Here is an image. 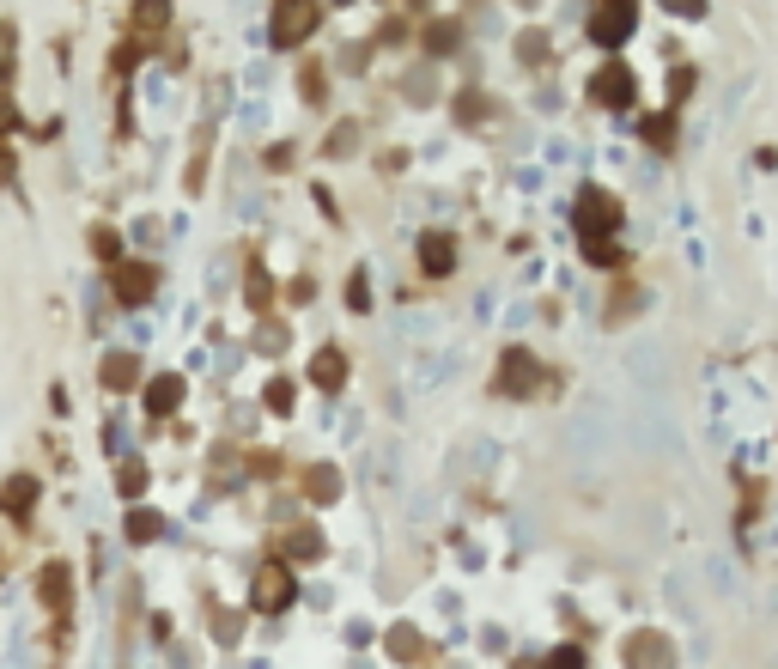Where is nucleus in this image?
<instances>
[{"instance_id": "12", "label": "nucleus", "mask_w": 778, "mask_h": 669, "mask_svg": "<svg viewBox=\"0 0 778 669\" xmlns=\"http://www.w3.org/2000/svg\"><path fill=\"white\" fill-rule=\"evenodd\" d=\"M420 250H426V268H432V274H444V268H450V238H426Z\"/></svg>"}, {"instance_id": "9", "label": "nucleus", "mask_w": 778, "mask_h": 669, "mask_svg": "<svg viewBox=\"0 0 778 669\" xmlns=\"http://www.w3.org/2000/svg\"><path fill=\"white\" fill-rule=\"evenodd\" d=\"M134 378H140V365H134V359H122V353L104 365V384H110V390H128Z\"/></svg>"}, {"instance_id": "16", "label": "nucleus", "mask_w": 778, "mask_h": 669, "mask_svg": "<svg viewBox=\"0 0 778 669\" xmlns=\"http://www.w3.org/2000/svg\"><path fill=\"white\" fill-rule=\"evenodd\" d=\"M389 645H396V657H420V639H414L408 627H396V633H389Z\"/></svg>"}, {"instance_id": "8", "label": "nucleus", "mask_w": 778, "mask_h": 669, "mask_svg": "<svg viewBox=\"0 0 778 669\" xmlns=\"http://www.w3.org/2000/svg\"><path fill=\"white\" fill-rule=\"evenodd\" d=\"M146 402H152V414H171V408L183 402V384H177V378H159V384L146 390Z\"/></svg>"}, {"instance_id": "2", "label": "nucleus", "mask_w": 778, "mask_h": 669, "mask_svg": "<svg viewBox=\"0 0 778 669\" xmlns=\"http://www.w3.org/2000/svg\"><path fill=\"white\" fill-rule=\"evenodd\" d=\"M596 43H620L633 31V0H596Z\"/></svg>"}, {"instance_id": "7", "label": "nucleus", "mask_w": 778, "mask_h": 669, "mask_svg": "<svg viewBox=\"0 0 778 669\" xmlns=\"http://www.w3.org/2000/svg\"><path fill=\"white\" fill-rule=\"evenodd\" d=\"M596 98H602V104H627V98H633V80L614 67V73H602V80H596Z\"/></svg>"}, {"instance_id": "6", "label": "nucleus", "mask_w": 778, "mask_h": 669, "mask_svg": "<svg viewBox=\"0 0 778 669\" xmlns=\"http://www.w3.org/2000/svg\"><path fill=\"white\" fill-rule=\"evenodd\" d=\"M633 669H669V645L663 639H633Z\"/></svg>"}, {"instance_id": "11", "label": "nucleus", "mask_w": 778, "mask_h": 669, "mask_svg": "<svg viewBox=\"0 0 778 669\" xmlns=\"http://www.w3.org/2000/svg\"><path fill=\"white\" fill-rule=\"evenodd\" d=\"M31 499H37V481H13V487H7V511H13V517H25Z\"/></svg>"}, {"instance_id": "13", "label": "nucleus", "mask_w": 778, "mask_h": 669, "mask_svg": "<svg viewBox=\"0 0 778 669\" xmlns=\"http://www.w3.org/2000/svg\"><path fill=\"white\" fill-rule=\"evenodd\" d=\"M128 536H134V542H152V536H159V517H152V511H134V517H128Z\"/></svg>"}, {"instance_id": "1", "label": "nucleus", "mask_w": 778, "mask_h": 669, "mask_svg": "<svg viewBox=\"0 0 778 669\" xmlns=\"http://www.w3.org/2000/svg\"><path fill=\"white\" fill-rule=\"evenodd\" d=\"M614 219H620V213H614V201H608L602 189H584V201H578V226H584V244H590V256H596V262H602V226L614 232Z\"/></svg>"}, {"instance_id": "3", "label": "nucleus", "mask_w": 778, "mask_h": 669, "mask_svg": "<svg viewBox=\"0 0 778 669\" xmlns=\"http://www.w3.org/2000/svg\"><path fill=\"white\" fill-rule=\"evenodd\" d=\"M286 597H292L286 566H268V572L256 578V609H286Z\"/></svg>"}, {"instance_id": "17", "label": "nucleus", "mask_w": 778, "mask_h": 669, "mask_svg": "<svg viewBox=\"0 0 778 669\" xmlns=\"http://www.w3.org/2000/svg\"><path fill=\"white\" fill-rule=\"evenodd\" d=\"M548 669H584V657H578V651H572V645H560V651H554V657H548Z\"/></svg>"}, {"instance_id": "4", "label": "nucleus", "mask_w": 778, "mask_h": 669, "mask_svg": "<svg viewBox=\"0 0 778 669\" xmlns=\"http://www.w3.org/2000/svg\"><path fill=\"white\" fill-rule=\"evenodd\" d=\"M310 31V0H280V25H274V43H298Z\"/></svg>"}, {"instance_id": "5", "label": "nucleus", "mask_w": 778, "mask_h": 669, "mask_svg": "<svg viewBox=\"0 0 778 669\" xmlns=\"http://www.w3.org/2000/svg\"><path fill=\"white\" fill-rule=\"evenodd\" d=\"M116 292H122L128 305L152 299V268H146V262H122V274H116Z\"/></svg>"}, {"instance_id": "14", "label": "nucleus", "mask_w": 778, "mask_h": 669, "mask_svg": "<svg viewBox=\"0 0 778 669\" xmlns=\"http://www.w3.org/2000/svg\"><path fill=\"white\" fill-rule=\"evenodd\" d=\"M341 378H347V371H341V353H323V365H317V384H329V390H335Z\"/></svg>"}, {"instance_id": "10", "label": "nucleus", "mask_w": 778, "mask_h": 669, "mask_svg": "<svg viewBox=\"0 0 778 669\" xmlns=\"http://www.w3.org/2000/svg\"><path fill=\"white\" fill-rule=\"evenodd\" d=\"M505 384H511V390H529V384H535L529 353H511V359H505Z\"/></svg>"}, {"instance_id": "15", "label": "nucleus", "mask_w": 778, "mask_h": 669, "mask_svg": "<svg viewBox=\"0 0 778 669\" xmlns=\"http://www.w3.org/2000/svg\"><path fill=\"white\" fill-rule=\"evenodd\" d=\"M61 590H67V566H49V572H43V597L61 603Z\"/></svg>"}]
</instances>
